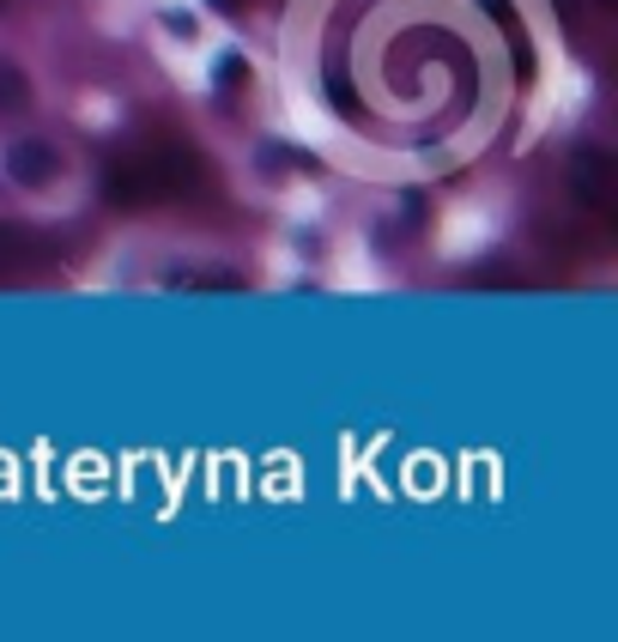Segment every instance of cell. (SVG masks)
Wrapping results in <instances>:
<instances>
[{
    "mask_svg": "<svg viewBox=\"0 0 618 642\" xmlns=\"http://www.w3.org/2000/svg\"><path fill=\"white\" fill-rule=\"evenodd\" d=\"M55 171H61V157H55L49 140H19V145H7V176H13V183L37 188V183H49Z\"/></svg>",
    "mask_w": 618,
    "mask_h": 642,
    "instance_id": "2",
    "label": "cell"
},
{
    "mask_svg": "<svg viewBox=\"0 0 618 642\" xmlns=\"http://www.w3.org/2000/svg\"><path fill=\"white\" fill-rule=\"evenodd\" d=\"M564 183H570V195H576L582 207H600V200H606V188H613V164H606V152H594V145L570 152Z\"/></svg>",
    "mask_w": 618,
    "mask_h": 642,
    "instance_id": "1",
    "label": "cell"
},
{
    "mask_svg": "<svg viewBox=\"0 0 618 642\" xmlns=\"http://www.w3.org/2000/svg\"><path fill=\"white\" fill-rule=\"evenodd\" d=\"M152 183L171 188V195H183V188H200V183H207V171H200V157L188 152V145H164V157H159V171H152Z\"/></svg>",
    "mask_w": 618,
    "mask_h": 642,
    "instance_id": "3",
    "label": "cell"
},
{
    "mask_svg": "<svg viewBox=\"0 0 618 642\" xmlns=\"http://www.w3.org/2000/svg\"><path fill=\"white\" fill-rule=\"evenodd\" d=\"M25 255H31L25 236H19V231H0V273H13V267L25 261Z\"/></svg>",
    "mask_w": 618,
    "mask_h": 642,
    "instance_id": "6",
    "label": "cell"
},
{
    "mask_svg": "<svg viewBox=\"0 0 618 642\" xmlns=\"http://www.w3.org/2000/svg\"><path fill=\"white\" fill-rule=\"evenodd\" d=\"M31 109V79L19 67H0V121H13Z\"/></svg>",
    "mask_w": 618,
    "mask_h": 642,
    "instance_id": "4",
    "label": "cell"
},
{
    "mask_svg": "<svg viewBox=\"0 0 618 642\" xmlns=\"http://www.w3.org/2000/svg\"><path fill=\"white\" fill-rule=\"evenodd\" d=\"M328 97H334V109H340V116H358V97H352V85H346V79H328Z\"/></svg>",
    "mask_w": 618,
    "mask_h": 642,
    "instance_id": "7",
    "label": "cell"
},
{
    "mask_svg": "<svg viewBox=\"0 0 618 642\" xmlns=\"http://www.w3.org/2000/svg\"><path fill=\"white\" fill-rule=\"evenodd\" d=\"M219 79H243V55H224V61H219Z\"/></svg>",
    "mask_w": 618,
    "mask_h": 642,
    "instance_id": "8",
    "label": "cell"
},
{
    "mask_svg": "<svg viewBox=\"0 0 618 642\" xmlns=\"http://www.w3.org/2000/svg\"><path fill=\"white\" fill-rule=\"evenodd\" d=\"M212 7H219V13H237V7H243V0H212Z\"/></svg>",
    "mask_w": 618,
    "mask_h": 642,
    "instance_id": "9",
    "label": "cell"
},
{
    "mask_svg": "<svg viewBox=\"0 0 618 642\" xmlns=\"http://www.w3.org/2000/svg\"><path fill=\"white\" fill-rule=\"evenodd\" d=\"M109 200L116 207H133V200H145V188H152V176H140V171H109Z\"/></svg>",
    "mask_w": 618,
    "mask_h": 642,
    "instance_id": "5",
    "label": "cell"
}]
</instances>
